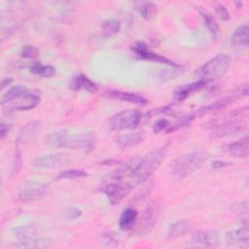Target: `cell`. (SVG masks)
Segmentation results:
<instances>
[{
    "label": "cell",
    "instance_id": "b9f144b4",
    "mask_svg": "<svg viewBox=\"0 0 249 249\" xmlns=\"http://www.w3.org/2000/svg\"><path fill=\"white\" fill-rule=\"evenodd\" d=\"M13 82L12 78H3L1 80V89H4L6 87L10 86V84Z\"/></svg>",
    "mask_w": 249,
    "mask_h": 249
},
{
    "label": "cell",
    "instance_id": "603a6c76",
    "mask_svg": "<svg viewBox=\"0 0 249 249\" xmlns=\"http://www.w3.org/2000/svg\"><path fill=\"white\" fill-rule=\"evenodd\" d=\"M137 218H138V212L134 208L124 209L120 216L119 228L124 231H130L135 226Z\"/></svg>",
    "mask_w": 249,
    "mask_h": 249
},
{
    "label": "cell",
    "instance_id": "83f0119b",
    "mask_svg": "<svg viewBox=\"0 0 249 249\" xmlns=\"http://www.w3.org/2000/svg\"><path fill=\"white\" fill-rule=\"evenodd\" d=\"M199 15L201 16L205 26L207 27V29L209 30L210 34L212 35V37L214 39H216L218 37L219 34V25L217 23V21L215 20V18H213V16L211 14H209L207 11H205L204 9H201L200 7L197 9Z\"/></svg>",
    "mask_w": 249,
    "mask_h": 249
},
{
    "label": "cell",
    "instance_id": "60d3db41",
    "mask_svg": "<svg viewBox=\"0 0 249 249\" xmlns=\"http://www.w3.org/2000/svg\"><path fill=\"white\" fill-rule=\"evenodd\" d=\"M231 165V162H227L225 160H213L212 163H211V166L214 168V169H219V168H223V167H226V166H229Z\"/></svg>",
    "mask_w": 249,
    "mask_h": 249
},
{
    "label": "cell",
    "instance_id": "cb8c5ba5",
    "mask_svg": "<svg viewBox=\"0 0 249 249\" xmlns=\"http://www.w3.org/2000/svg\"><path fill=\"white\" fill-rule=\"evenodd\" d=\"M248 31L249 27L247 23L238 25L232 32L231 42L236 47H242L248 45Z\"/></svg>",
    "mask_w": 249,
    "mask_h": 249
},
{
    "label": "cell",
    "instance_id": "9a60e30c",
    "mask_svg": "<svg viewBox=\"0 0 249 249\" xmlns=\"http://www.w3.org/2000/svg\"><path fill=\"white\" fill-rule=\"evenodd\" d=\"M191 243L196 246L212 247L219 243V234L213 230L197 231L193 233L191 237Z\"/></svg>",
    "mask_w": 249,
    "mask_h": 249
},
{
    "label": "cell",
    "instance_id": "5b68a950",
    "mask_svg": "<svg viewBox=\"0 0 249 249\" xmlns=\"http://www.w3.org/2000/svg\"><path fill=\"white\" fill-rule=\"evenodd\" d=\"M231 57L228 54L219 53L206 61L196 73L200 79L208 82L225 75L231 66Z\"/></svg>",
    "mask_w": 249,
    "mask_h": 249
},
{
    "label": "cell",
    "instance_id": "7402d4cb",
    "mask_svg": "<svg viewBox=\"0 0 249 249\" xmlns=\"http://www.w3.org/2000/svg\"><path fill=\"white\" fill-rule=\"evenodd\" d=\"M69 89L72 90H86L93 93L97 90V86L88 76L84 74H77L72 77L69 83Z\"/></svg>",
    "mask_w": 249,
    "mask_h": 249
},
{
    "label": "cell",
    "instance_id": "44dd1931",
    "mask_svg": "<svg viewBox=\"0 0 249 249\" xmlns=\"http://www.w3.org/2000/svg\"><path fill=\"white\" fill-rule=\"evenodd\" d=\"M145 139V132L143 130L135 131L131 133H126L119 136L116 139V145L120 150H126L134 147Z\"/></svg>",
    "mask_w": 249,
    "mask_h": 249
},
{
    "label": "cell",
    "instance_id": "836d02e7",
    "mask_svg": "<svg viewBox=\"0 0 249 249\" xmlns=\"http://www.w3.org/2000/svg\"><path fill=\"white\" fill-rule=\"evenodd\" d=\"M213 8L216 12V14L219 16V18L222 19V20H229L230 19V13L228 11V9L220 2H215L213 4Z\"/></svg>",
    "mask_w": 249,
    "mask_h": 249
},
{
    "label": "cell",
    "instance_id": "4dcf8cb0",
    "mask_svg": "<svg viewBox=\"0 0 249 249\" xmlns=\"http://www.w3.org/2000/svg\"><path fill=\"white\" fill-rule=\"evenodd\" d=\"M102 29L106 35L118 33L121 29V21L116 18H110L102 23Z\"/></svg>",
    "mask_w": 249,
    "mask_h": 249
},
{
    "label": "cell",
    "instance_id": "f546056e",
    "mask_svg": "<svg viewBox=\"0 0 249 249\" xmlns=\"http://www.w3.org/2000/svg\"><path fill=\"white\" fill-rule=\"evenodd\" d=\"M88 173L85 170L82 169H67V170H63L61 172H59V174L57 175L56 179L57 180H61V179H78V178H83V177H87Z\"/></svg>",
    "mask_w": 249,
    "mask_h": 249
},
{
    "label": "cell",
    "instance_id": "f1b7e54d",
    "mask_svg": "<svg viewBox=\"0 0 249 249\" xmlns=\"http://www.w3.org/2000/svg\"><path fill=\"white\" fill-rule=\"evenodd\" d=\"M135 11L144 18L148 19L156 13L157 6L149 1H137L133 3Z\"/></svg>",
    "mask_w": 249,
    "mask_h": 249
},
{
    "label": "cell",
    "instance_id": "7a4b0ae2",
    "mask_svg": "<svg viewBox=\"0 0 249 249\" xmlns=\"http://www.w3.org/2000/svg\"><path fill=\"white\" fill-rule=\"evenodd\" d=\"M40 102V96L31 92L21 85L9 89L1 97V105L4 110L27 111L35 108Z\"/></svg>",
    "mask_w": 249,
    "mask_h": 249
},
{
    "label": "cell",
    "instance_id": "ac0fdd59",
    "mask_svg": "<svg viewBox=\"0 0 249 249\" xmlns=\"http://www.w3.org/2000/svg\"><path fill=\"white\" fill-rule=\"evenodd\" d=\"M104 94L109 98L125 101V102L136 104V105H145L148 103V100L145 97L134 92L118 90V89H109L105 91Z\"/></svg>",
    "mask_w": 249,
    "mask_h": 249
},
{
    "label": "cell",
    "instance_id": "1f68e13d",
    "mask_svg": "<svg viewBox=\"0 0 249 249\" xmlns=\"http://www.w3.org/2000/svg\"><path fill=\"white\" fill-rule=\"evenodd\" d=\"M47 245L46 240L44 239H31L27 241H18V244H16V247L19 248H42Z\"/></svg>",
    "mask_w": 249,
    "mask_h": 249
},
{
    "label": "cell",
    "instance_id": "52a82bcc",
    "mask_svg": "<svg viewBox=\"0 0 249 249\" xmlns=\"http://www.w3.org/2000/svg\"><path fill=\"white\" fill-rule=\"evenodd\" d=\"M130 183L104 177L98 190L103 193L111 204H117L123 200L134 188Z\"/></svg>",
    "mask_w": 249,
    "mask_h": 249
},
{
    "label": "cell",
    "instance_id": "5bb4252c",
    "mask_svg": "<svg viewBox=\"0 0 249 249\" xmlns=\"http://www.w3.org/2000/svg\"><path fill=\"white\" fill-rule=\"evenodd\" d=\"M49 186L44 183L30 182L18 195V199L21 202L35 201L43 197L48 192Z\"/></svg>",
    "mask_w": 249,
    "mask_h": 249
},
{
    "label": "cell",
    "instance_id": "7c38bea8",
    "mask_svg": "<svg viewBox=\"0 0 249 249\" xmlns=\"http://www.w3.org/2000/svg\"><path fill=\"white\" fill-rule=\"evenodd\" d=\"M41 123L39 121H31L23 125L18 132L16 138V146L18 148L19 146L29 145L33 143L39 135L41 130Z\"/></svg>",
    "mask_w": 249,
    "mask_h": 249
},
{
    "label": "cell",
    "instance_id": "ab89813d",
    "mask_svg": "<svg viewBox=\"0 0 249 249\" xmlns=\"http://www.w3.org/2000/svg\"><path fill=\"white\" fill-rule=\"evenodd\" d=\"M11 128H12V124H7V123L2 122L1 124H0V138L4 139L5 136L11 130Z\"/></svg>",
    "mask_w": 249,
    "mask_h": 249
},
{
    "label": "cell",
    "instance_id": "277c9868",
    "mask_svg": "<svg viewBox=\"0 0 249 249\" xmlns=\"http://www.w3.org/2000/svg\"><path fill=\"white\" fill-rule=\"evenodd\" d=\"M248 117V106L243 108H237L231 111L224 116L216 118L210 122L211 127H213L214 135L216 137H222L236 132H241L246 128V124L243 123Z\"/></svg>",
    "mask_w": 249,
    "mask_h": 249
},
{
    "label": "cell",
    "instance_id": "4316f807",
    "mask_svg": "<svg viewBox=\"0 0 249 249\" xmlns=\"http://www.w3.org/2000/svg\"><path fill=\"white\" fill-rule=\"evenodd\" d=\"M37 231L33 226L30 225H24L18 227L14 230V236L18 241H27L34 239L36 237Z\"/></svg>",
    "mask_w": 249,
    "mask_h": 249
},
{
    "label": "cell",
    "instance_id": "9c48e42d",
    "mask_svg": "<svg viewBox=\"0 0 249 249\" xmlns=\"http://www.w3.org/2000/svg\"><path fill=\"white\" fill-rule=\"evenodd\" d=\"M160 214V203L157 201L150 202L146 206V208L140 218V221L135 229L136 235L144 236V235L149 234L152 231V230L154 229V227L156 226V224L159 220Z\"/></svg>",
    "mask_w": 249,
    "mask_h": 249
},
{
    "label": "cell",
    "instance_id": "8fae6325",
    "mask_svg": "<svg viewBox=\"0 0 249 249\" xmlns=\"http://www.w3.org/2000/svg\"><path fill=\"white\" fill-rule=\"evenodd\" d=\"M132 52L134 53L135 56L139 59H143V60H149V61H154L157 63H161V64H165V65H169L172 67H179V65L177 63H175L174 61L168 59L167 57L160 55L153 51H151L148 46L146 45V43L144 42H136L132 47H131Z\"/></svg>",
    "mask_w": 249,
    "mask_h": 249
},
{
    "label": "cell",
    "instance_id": "d6986e66",
    "mask_svg": "<svg viewBox=\"0 0 249 249\" xmlns=\"http://www.w3.org/2000/svg\"><path fill=\"white\" fill-rule=\"evenodd\" d=\"M206 84H207L206 81H204L202 79H199L196 82H193V83H190V84H187V85H184V86H181V87L177 88L173 92L174 100L178 101V102H181V101L185 100L192 93L202 89L206 86Z\"/></svg>",
    "mask_w": 249,
    "mask_h": 249
},
{
    "label": "cell",
    "instance_id": "4fadbf2b",
    "mask_svg": "<svg viewBox=\"0 0 249 249\" xmlns=\"http://www.w3.org/2000/svg\"><path fill=\"white\" fill-rule=\"evenodd\" d=\"M70 162V158L67 154H49L37 157L33 160V165L37 168L50 169L64 166Z\"/></svg>",
    "mask_w": 249,
    "mask_h": 249
},
{
    "label": "cell",
    "instance_id": "e575fe53",
    "mask_svg": "<svg viewBox=\"0 0 249 249\" xmlns=\"http://www.w3.org/2000/svg\"><path fill=\"white\" fill-rule=\"evenodd\" d=\"M232 211L238 216H241V218L244 216V218H247L248 216V203L246 201L236 202L232 205Z\"/></svg>",
    "mask_w": 249,
    "mask_h": 249
},
{
    "label": "cell",
    "instance_id": "30bf717a",
    "mask_svg": "<svg viewBox=\"0 0 249 249\" xmlns=\"http://www.w3.org/2000/svg\"><path fill=\"white\" fill-rule=\"evenodd\" d=\"M96 143H97L96 135L93 132H86V133L68 135L62 148L79 150L84 153H89L94 150Z\"/></svg>",
    "mask_w": 249,
    "mask_h": 249
},
{
    "label": "cell",
    "instance_id": "e0dca14e",
    "mask_svg": "<svg viewBox=\"0 0 249 249\" xmlns=\"http://www.w3.org/2000/svg\"><path fill=\"white\" fill-rule=\"evenodd\" d=\"M225 240L228 244L244 246L249 242V230L248 224L243 223L239 228L231 230L225 234Z\"/></svg>",
    "mask_w": 249,
    "mask_h": 249
},
{
    "label": "cell",
    "instance_id": "3957f363",
    "mask_svg": "<svg viewBox=\"0 0 249 249\" xmlns=\"http://www.w3.org/2000/svg\"><path fill=\"white\" fill-rule=\"evenodd\" d=\"M207 158V153L202 150H196L181 155L169 165L168 174L173 179L182 180L197 170L205 162Z\"/></svg>",
    "mask_w": 249,
    "mask_h": 249
},
{
    "label": "cell",
    "instance_id": "d6a6232c",
    "mask_svg": "<svg viewBox=\"0 0 249 249\" xmlns=\"http://www.w3.org/2000/svg\"><path fill=\"white\" fill-rule=\"evenodd\" d=\"M100 242L107 247H115L119 244V239L112 232H103L100 235Z\"/></svg>",
    "mask_w": 249,
    "mask_h": 249
},
{
    "label": "cell",
    "instance_id": "d590c367",
    "mask_svg": "<svg viewBox=\"0 0 249 249\" xmlns=\"http://www.w3.org/2000/svg\"><path fill=\"white\" fill-rule=\"evenodd\" d=\"M38 50L36 47L31 46V45H26L23 46L21 51H20V55L24 58H35L38 56Z\"/></svg>",
    "mask_w": 249,
    "mask_h": 249
},
{
    "label": "cell",
    "instance_id": "f35d334b",
    "mask_svg": "<svg viewBox=\"0 0 249 249\" xmlns=\"http://www.w3.org/2000/svg\"><path fill=\"white\" fill-rule=\"evenodd\" d=\"M65 216L69 219H77L82 216V211L76 207H69L65 210Z\"/></svg>",
    "mask_w": 249,
    "mask_h": 249
},
{
    "label": "cell",
    "instance_id": "8d00e7d4",
    "mask_svg": "<svg viewBox=\"0 0 249 249\" xmlns=\"http://www.w3.org/2000/svg\"><path fill=\"white\" fill-rule=\"evenodd\" d=\"M21 156H20V153L18 150L16 151L14 157H13V161H12V169H11V174L12 176L14 175H17L21 167Z\"/></svg>",
    "mask_w": 249,
    "mask_h": 249
},
{
    "label": "cell",
    "instance_id": "2e32d148",
    "mask_svg": "<svg viewBox=\"0 0 249 249\" xmlns=\"http://www.w3.org/2000/svg\"><path fill=\"white\" fill-rule=\"evenodd\" d=\"M222 151L228 156L233 158H247L249 151V142L248 136L246 135L244 138L227 143L222 146Z\"/></svg>",
    "mask_w": 249,
    "mask_h": 249
},
{
    "label": "cell",
    "instance_id": "ffe728a7",
    "mask_svg": "<svg viewBox=\"0 0 249 249\" xmlns=\"http://www.w3.org/2000/svg\"><path fill=\"white\" fill-rule=\"evenodd\" d=\"M194 224L190 220H180L170 224L167 229L165 235L168 239H175L185 235L193 230Z\"/></svg>",
    "mask_w": 249,
    "mask_h": 249
},
{
    "label": "cell",
    "instance_id": "6da1fadb",
    "mask_svg": "<svg viewBox=\"0 0 249 249\" xmlns=\"http://www.w3.org/2000/svg\"><path fill=\"white\" fill-rule=\"evenodd\" d=\"M167 145L158 147L145 156L135 157L128 160L131 170L132 180L135 185L148 180L152 174L159 168L167 153Z\"/></svg>",
    "mask_w": 249,
    "mask_h": 249
},
{
    "label": "cell",
    "instance_id": "74e56055",
    "mask_svg": "<svg viewBox=\"0 0 249 249\" xmlns=\"http://www.w3.org/2000/svg\"><path fill=\"white\" fill-rule=\"evenodd\" d=\"M169 124H170V122H169V121H167V120L164 119V118H160V119H159V120L156 121V123H155L153 128H154V131L157 132V133L162 132V131L167 132V129H168V127H169Z\"/></svg>",
    "mask_w": 249,
    "mask_h": 249
},
{
    "label": "cell",
    "instance_id": "484cf974",
    "mask_svg": "<svg viewBox=\"0 0 249 249\" xmlns=\"http://www.w3.org/2000/svg\"><path fill=\"white\" fill-rule=\"evenodd\" d=\"M29 71L33 75H36L39 77H45V78L53 77L56 73V70L53 66L48 65V64H43L41 62L32 63L29 67Z\"/></svg>",
    "mask_w": 249,
    "mask_h": 249
},
{
    "label": "cell",
    "instance_id": "ba28073f",
    "mask_svg": "<svg viewBox=\"0 0 249 249\" xmlns=\"http://www.w3.org/2000/svg\"><path fill=\"white\" fill-rule=\"evenodd\" d=\"M247 94H248V84L240 85L239 87L234 89L229 94L219 98L218 100L214 101L213 103H211L209 105H206V106L198 109L196 111V115L203 116V115L209 114L211 112H215V111L221 110L223 108H226V107L230 106L231 104L234 103L237 99H240V98L246 96Z\"/></svg>",
    "mask_w": 249,
    "mask_h": 249
},
{
    "label": "cell",
    "instance_id": "d4e9b609",
    "mask_svg": "<svg viewBox=\"0 0 249 249\" xmlns=\"http://www.w3.org/2000/svg\"><path fill=\"white\" fill-rule=\"evenodd\" d=\"M67 136H68V134H67L66 130H64V129L55 130V131H53L46 135V137L44 139V143H45V145H47L49 147L62 148Z\"/></svg>",
    "mask_w": 249,
    "mask_h": 249
},
{
    "label": "cell",
    "instance_id": "8992f818",
    "mask_svg": "<svg viewBox=\"0 0 249 249\" xmlns=\"http://www.w3.org/2000/svg\"><path fill=\"white\" fill-rule=\"evenodd\" d=\"M141 118L142 114L137 109L123 110L112 115L108 119L106 126L110 131L133 129L139 124Z\"/></svg>",
    "mask_w": 249,
    "mask_h": 249
}]
</instances>
